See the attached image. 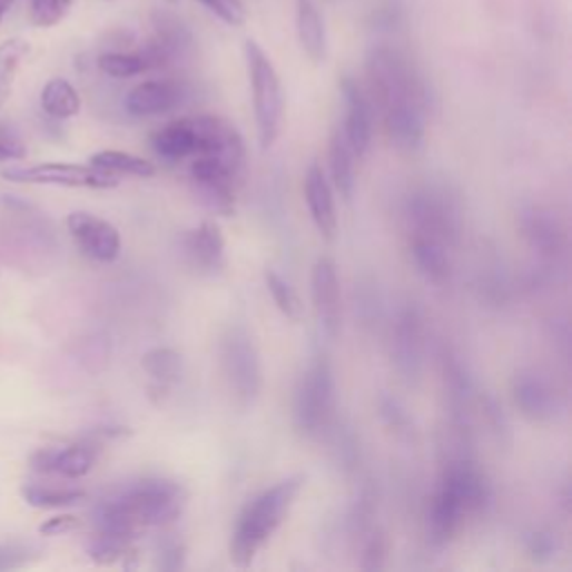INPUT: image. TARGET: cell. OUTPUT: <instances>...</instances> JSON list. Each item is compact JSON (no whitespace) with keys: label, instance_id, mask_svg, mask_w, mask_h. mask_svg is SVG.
Here are the masks:
<instances>
[{"label":"cell","instance_id":"obj_15","mask_svg":"<svg viewBox=\"0 0 572 572\" xmlns=\"http://www.w3.org/2000/svg\"><path fill=\"white\" fill-rule=\"evenodd\" d=\"M68 230L81 253L97 262H115L121 253V233L103 217L77 210L68 217Z\"/></svg>","mask_w":572,"mask_h":572},{"label":"cell","instance_id":"obj_5","mask_svg":"<svg viewBox=\"0 0 572 572\" xmlns=\"http://www.w3.org/2000/svg\"><path fill=\"white\" fill-rule=\"evenodd\" d=\"M219 365L233 405L241 412L250 410L264 385L262 361L250 332L244 325H230L219 341Z\"/></svg>","mask_w":572,"mask_h":572},{"label":"cell","instance_id":"obj_28","mask_svg":"<svg viewBox=\"0 0 572 572\" xmlns=\"http://www.w3.org/2000/svg\"><path fill=\"white\" fill-rule=\"evenodd\" d=\"M90 164L108 175H115V177H141V179H148V177H155L157 175V168L152 161L144 159V157H137V155H130V152H124V150H101V152H95L90 157Z\"/></svg>","mask_w":572,"mask_h":572},{"label":"cell","instance_id":"obj_30","mask_svg":"<svg viewBox=\"0 0 572 572\" xmlns=\"http://www.w3.org/2000/svg\"><path fill=\"white\" fill-rule=\"evenodd\" d=\"M41 108L52 119H72L81 112V97L66 79H52L41 92Z\"/></svg>","mask_w":572,"mask_h":572},{"label":"cell","instance_id":"obj_40","mask_svg":"<svg viewBox=\"0 0 572 572\" xmlns=\"http://www.w3.org/2000/svg\"><path fill=\"white\" fill-rule=\"evenodd\" d=\"M28 157V148L19 132L8 126H0V161H19Z\"/></svg>","mask_w":572,"mask_h":572},{"label":"cell","instance_id":"obj_38","mask_svg":"<svg viewBox=\"0 0 572 572\" xmlns=\"http://www.w3.org/2000/svg\"><path fill=\"white\" fill-rule=\"evenodd\" d=\"M378 410H381V418L385 421V425H387L392 432H396V434H410V416L405 414V410L398 405L396 398H392V396H381Z\"/></svg>","mask_w":572,"mask_h":572},{"label":"cell","instance_id":"obj_9","mask_svg":"<svg viewBox=\"0 0 572 572\" xmlns=\"http://www.w3.org/2000/svg\"><path fill=\"white\" fill-rule=\"evenodd\" d=\"M3 177L14 184H41V186H66V188H92L110 190L119 184L115 175H108L92 164H37V166H12L3 170Z\"/></svg>","mask_w":572,"mask_h":572},{"label":"cell","instance_id":"obj_33","mask_svg":"<svg viewBox=\"0 0 572 572\" xmlns=\"http://www.w3.org/2000/svg\"><path fill=\"white\" fill-rule=\"evenodd\" d=\"M23 499L32 507H68L86 499L83 490L75 487H52V485H28L23 487Z\"/></svg>","mask_w":572,"mask_h":572},{"label":"cell","instance_id":"obj_17","mask_svg":"<svg viewBox=\"0 0 572 572\" xmlns=\"http://www.w3.org/2000/svg\"><path fill=\"white\" fill-rule=\"evenodd\" d=\"M181 253L190 268L204 275H215L226 264V241L217 221H201L181 237Z\"/></svg>","mask_w":572,"mask_h":572},{"label":"cell","instance_id":"obj_21","mask_svg":"<svg viewBox=\"0 0 572 572\" xmlns=\"http://www.w3.org/2000/svg\"><path fill=\"white\" fill-rule=\"evenodd\" d=\"M97 461L92 445H70L61 450H41L32 456V467L41 474H59L63 479H83Z\"/></svg>","mask_w":572,"mask_h":572},{"label":"cell","instance_id":"obj_25","mask_svg":"<svg viewBox=\"0 0 572 572\" xmlns=\"http://www.w3.org/2000/svg\"><path fill=\"white\" fill-rule=\"evenodd\" d=\"M412 259L418 273L432 284H445L452 275V259L447 255V246L432 237L412 235Z\"/></svg>","mask_w":572,"mask_h":572},{"label":"cell","instance_id":"obj_16","mask_svg":"<svg viewBox=\"0 0 572 572\" xmlns=\"http://www.w3.org/2000/svg\"><path fill=\"white\" fill-rule=\"evenodd\" d=\"M341 90L345 99L343 132L356 159H363L369 152L372 135H374V110H372L374 103L354 77H343Z\"/></svg>","mask_w":572,"mask_h":572},{"label":"cell","instance_id":"obj_24","mask_svg":"<svg viewBox=\"0 0 572 572\" xmlns=\"http://www.w3.org/2000/svg\"><path fill=\"white\" fill-rule=\"evenodd\" d=\"M152 150L166 161H184L197 155V135L190 117L159 128L152 139Z\"/></svg>","mask_w":572,"mask_h":572},{"label":"cell","instance_id":"obj_14","mask_svg":"<svg viewBox=\"0 0 572 572\" xmlns=\"http://www.w3.org/2000/svg\"><path fill=\"white\" fill-rule=\"evenodd\" d=\"M512 398L532 423H552L563 412V398L554 385L536 372H519L512 378Z\"/></svg>","mask_w":572,"mask_h":572},{"label":"cell","instance_id":"obj_13","mask_svg":"<svg viewBox=\"0 0 572 572\" xmlns=\"http://www.w3.org/2000/svg\"><path fill=\"white\" fill-rule=\"evenodd\" d=\"M312 298L318 323L327 338H338L343 327V296L336 262L327 255L318 257L312 270Z\"/></svg>","mask_w":572,"mask_h":572},{"label":"cell","instance_id":"obj_45","mask_svg":"<svg viewBox=\"0 0 572 572\" xmlns=\"http://www.w3.org/2000/svg\"><path fill=\"white\" fill-rule=\"evenodd\" d=\"M23 554H26V550H17L14 545H10V548H0V570L21 565V561H14V556H23ZM23 559H26V556H23Z\"/></svg>","mask_w":572,"mask_h":572},{"label":"cell","instance_id":"obj_26","mask_svg":"<svg viewBox=\"0 0 572 572\" xmlns=\"http://www.w3.org/2000/svg\"><path fill=\"white\" fill-rule=\"evenodd\" d=\"M329 170H332V188L345 201H352L356 190V155L352 152L343 128H336L329 144Z\"/></svg>","mask_w":572,"mask_h":572},{"label":"cell","instance_id":"obj_6","mask_svg":"<svg viewBox=\"0 0 572 572\" xmlns=\"http://www.w3.org/2000/svg\"><path fill=\"white\" fill-rule=\"evenodd\" d=\"M294 421L305 438H323L336 423V381L332 361L325 354L312 361L298 383Z\"/></svg>","mask_w":572,"mask_h":572},{"label":"cell","instance_id":"obj_44","mask_svg":"<svg viewBox=\"0 0 572 572\" xmlns=\"http://www.w3.org/2000/svg\"><path fill=\"white\" fill-rule=\"evenodd\" d=\"M161 570H179L184 568V545L177 541L164 543L159 550V563Z\"/></svg>","mask_w":572,"mask_h":572},{"label":"cell","instance_id":"obj_19","mask_svg":"<svg viewBox=\"0 0 572 572\" xmlns=\"http://www.w3.org/2000/svg\"><path fill=\"white\" fill-rule=\"evenodd\" d=\"M521 230L527 239V244L543 257L556 259L565 248V230L559 217L543 208V206H530L519 217Z\"/></svg>","mask_w":572,"mask_h":572},{"label":"cell","instance_id":"obj_1","mask_svg":"<svg viewBox=\"0 0 572 572\" xmlns=\"http://www.w3.org/2000/svg\"><path fill=\"white\" fill-rule=\"evenodd\" d=\"M186 492L166 479H144L103 499L95 512L97 530L132 541L139 532L168 523L181 514Z\"/></svg>","mask_w":572,"mask_h":572},{"label":"cell","instance_id":"obj_2","mask_svg":"<svg viewBox=\"0 0 572 572\" xmlns=\"http://www.w3.org/2000/svg\"><path fill=\"white\" fill-rule=\"evenodd\" d=\"M492 503V487L485 474L467 456L452 458L441 474L438 487L430 503L427 534L434 548L447 545L465 519L481 514Z\"/></svg>","mask_w":572,"mask_h":572},{"label":"cell","instance_id":"obj_34","mask_svg":"<svg viewBox=\"0 0 572 572\" xmlns=\"http://www.w3.org/2000/svg\"><path fill=\"white\" fill-rule=\"evenodd\" d=\"M99 70L112 79H132L148 72L141 52H106L99 57Z\"/></svg>","mask_w":572,"mask_h":572},{"label":"cell","instance_id":"obj_18","mask_svg":"<svg viewBox=\"0 0 572 572\" xmlns=\"http://www.w3.org/2000/svg\"><path fill=\"white\" fill-rule=\"evenodd\" d=\"M186 86L172 79H155L135 86L126 95V110L132 117H157L179 108L186 101Z\"/></svg>","mask_w":572,"mask_h":572},{"label":"cell","instance_id":"obj_36","mask_svg":"<svg viewBox=\"0 0 572 572\" xmlns=\"http://www.w3.org/2000/svg\"><path fill=\"white\" fill-rule=\"evenodd\" d=\"M75 0H30V21L37 28L59 26L72 10Z\"/></svg>","mask_w":572,"mask_h":572},{"label":"cell","instance_id":"obj_23","mask_svg":"<svg viewBox=\"0 0 572 572\" xmlns=\"http://www.w3.org/2000/svg\"><path fill=\"white\" fill-rule=\"evenodd\" d=\"M296 30L305 55L314 63H323L327 59V28L314 0H298Z\"/></svg>","mask_w":572,"mask_h":572},{"label":"cell","instance_id":"obj_4","mask_svg":"<svg viewBox=\"0 0 572 572\" xmlns=\"http://www.w3.org/2000/svg\"><path fill=\"white\" fill-rule=\"evenodd\" d=\"M367 79L372 101L381 110L394 106L430 108V88L416 66L392 46H374L367 55Z\"/></svg>","mask_w":572,"mask_h":572},{"label":"cell","instance_id":"obj_32","mask_svg":"<svg viewBox=\"0 0 572 572\" xmlns=\"http://www.w3.org/2000/svg\"><path fill=\"white\" fill-rule=\"evenodd\" d=\"M264 282H266V289H268L275 307L279 309V314L284 318H289L292 323H298L303 318V300L296 294L294 286L273 268L264 270Z\"/></svg>","mask_w":572,"mask_h":572},{"label":"cell","instance_id":"obj_31","mask_svg":"<svg viewBox=\"0 0 572 572\" xmlns=\"http://www.w3.org/2000/svg\"><path fill=\"white\" fill-rule=\"evenodd\" d=\"M30 46L21 39H12L0 46V108H3L12 95L19 68L28 57Z\"/></svg>","mask_w":572,"mask_h":572},{"label":"cell","instance_id":"obj_8","mask_svg":"<svg viewBox=\"0 0 572 572\" xmlns=\"http://www.w3.org/2000/svg\"><path fill=\"white\" fill-rule=\"evenodd\" d=\"M405 217L412 226V235L432 237L445 246L454 244L461 230L456 201L443 188L423 186L414 190L405 201Z\"/></svg>","mask_w":572,"mask_h":572},{"label":"cell","instance_id":"obj_20","mask_svg":"<svg viewBox=\"0 0 572 572\" xmlns=\"http://www.w3.org/2000/svg\"><path fill=\"white\" fill-rule=\"evenodd\" d=\"M332 181L327 179L320 164H312L305 177V199L309 206V215L325 239H334L338 233V213Z\"/></svg>","mask_w":572,"mask_h":572},{"label":"cell","instance_id":"obj_11","mask_svg":"<svg viewBox=\"0 0 572 572\" xmlns=\"http://www.w3.org/2000/svg\"><path fill=\"white\" fill-rule=\"evenodd\" d=\"M237 177L228 166L215 157H193L190 179L197 199L217 215L235 213V184Z\"/></svg>","mask_w":572,"mask_h":572},{"label":"cell","instance_id":"obj_41","mask_svg":"<svg viewBox=\"0 0 572 572\" xmlns=\"http://www.w3.org/2000/svg\"><path fill=\"white\" fill-rule=\"evenodd\" d=\"M556 539L548 530H536L527 536V552L534 561H550L556 554Z\"/></svg>","mask_w":572,"mask_h":572},{"label":"cell","instance_id":"obj_42","mask_svg":"<svg viewBox=\"0 0 572 572\" xmlns=\"http://www.w3.org/2000/svg\"><path fill=\"white\" fill-rule=\"evenodd\" d=\"M483 416L487 418V425L492 427V432L496 434L499 441H503V436H510V427H507V421L503 416V410L490 396L483 398Z\"/></svg>","mask_w":572,"mask_h":572},{"label":"cell","instance_id":"obj_12","mask_svg":"<svg viewBox=\"0 0 572 572\" xmlns=\"http://www.w3.org/2000/svg\"><path fill=\"white\" fill-rule=\"evenodd\" d=\"M425 354V327L423 316L416 305H407L398 312L392 332V358L398 374L414 383L423 369Z\"/></svg>","mask_w":572,"mask_h":572},{"label":"cell","instance_id":"obj_3","mask_svg":"<svg viewBox=\"0 0 572 572\" xmlns=\"http://www.w3.org/2000/svg\"><path fill=\"white\" fill-rule=\"evenodd\" d=\"M305 474L286 476L244 505L230 539V561L237 568H248L253 563L257 552L289 516L300 492L305 490Z\"/></svg>","mask_w":572,"mask_h":572},{"label":"cell","instance_id":"obj_7","mask_svg":"<svg viewBox=\"0 0 572 572\" xmlns=\"http://www.w3.org/2000/svg\"><path fill=\"white\" fill-rule=\"evenodd\" d=\"M244 61H246L250 92H253L257 139L262 150H268L277 141V135L282 128V115H284L282 81L268 55L250 39L244 43Z\"/></svg>","mask_w":572,"mask_h":572},{"label":"cell","instance_id":"obj_10","mask_svg":"<svg viewBox=\"0 0 572 572\" xmlns=\"http://www.w3.org/2000/svg\"><path fill=\"white\" fill-rule=\"evenodd\" d=\"M190 121L197 135L195 157H215L235 175H239L246 159V148L239 130L230 121L215 115H197L190 117Z\"/></svg>","mask_w":572,"mask_h":572},{"label":"cell","instance_id":"obj_37","mask_svg":"<svg viewBox=\"0 0 572 572\" xmlns=\"http://www.w3.org/2000/svg\"><path fill=\"white\" fill-rule=\"evenodd\" d=\"M197 3H201L228 28H241L246 21V8L241 0H197Z\"/></svg>","mask_w":572,"mask_h":572},{"label":"cell","instance_id":"obj_46","mask_svg":"<svg viewBox=\"0 0 572 572\" xmlns=\"http://www.w3.org/2000/svg\"><path fill=\"white\" fill-rule=\"evenodd\" d=\"M14 6V0H0V21L8 14V10Z\"/></svg>","mask_w":572,"mask_h":572},{"label":"cell","instance_id":"obj_29","mask_svg":"<svg viewBox=\"0 0 572 572\" xmlns=\"http://www.w3.org/2000/svg\"><path fill=\"white\" fill-rule=\"evenodd\" d=\"M152 28H155V34L152 39L164 46L170 57L177 61L181 57L188 55V50L193 48V34L190 30L184 26V21H179L175 14L170 12H161L157 10L152 14Z\"/></svg>","mask_w":572,"mask_h":572},{"label":"cell","instance_id":"obj_47","mask_svg":"<svg viewBox=\"0 0 572 572\" xmlns=\"http://www.w3.org/2000/svg\"><path fill=\"white\" fill-rule=\"evenodd\" d=\"M170 3H175V0H170Z\"/></svg>","mask_w":572,"mask_h":572},{"label":"cell","instance_id":"obj_39","mask_svg":"<svg viewBox=\"0 0 572 572\" xmlns=\"http://www.w3.org/2000/svg\"><path fill=\"white\" fill-rule=\"evenodd\" d=\"M385 556H387V541L381 532L372 534L363 548V570H383L385 568Z\"/></svg>","mask_w":572,"mask_h":572},{"label":"cell","instance_id":"obj_22","mask_svg":"<svg viewBox=\"0 0 572 572\" xmlns=\"http://www.w3.org/2000/svg\"><path fill=\"white\" fill-rule=\"evenodd\" d=\"M425 115L427 110L418 106H394L383 110L385 130L389 141L401 152H416L425 141Z\"/></svg>","mask_w":572,"mask_h":572},{"label":"cell","instance_id":"obj_43","mask_svg":"<svg viewBox=\"0 0 572 572\" xmlns=\"http://www.w3.org/2000/svg\"><path fill=\"white\" fill-rule=\"evenodd\" d=\"M79 525H81V521H79L77 516L63 514V516H52V519H48V521L39 527V532L46 534V536H59V534L75 532Z\"/></svg>","mask_w":572,"mask_h":572},{"label":"cell","instance_id":"obj_35","mask_svg":"<svg viewBox=\"0 0 572 572\" xmlns=\"http://www.w3.org/2000/svg\"><path fill=\"white\" fill-rule=\"evenodd\" d=\"M325 436L332 441V452L338 467H343L345 472H354L358 465V441L354 432L334 423Z\"/></svg>","mask_w":572,"mask_h":572},{"label":"cell","instance_id":"obj_27","mask_svg":"<svg viewBox=\"0 0 572 572\" xmlns=\"http://www.w3.org/2000/svg\"><path fill=\"white\" fill-rule=\"evenodd\" d=\"M144 372L150 376L152 387L150 392H161L168 394V389L179 383L181 372H184V361L181 354H177L170 347H155L144 354L141 358Z\"/></svg>","mask_w":572,"mask_h":572}]
</instances>
